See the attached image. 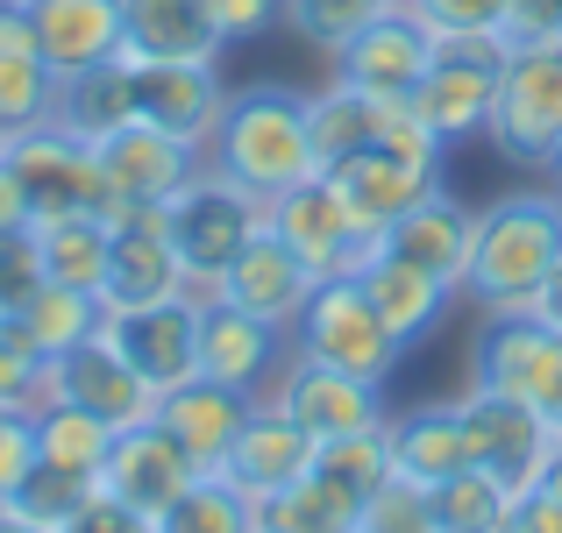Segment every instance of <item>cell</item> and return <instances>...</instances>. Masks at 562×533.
<instances>
[{
    "label": "cell",
    "mask_w": 562,
    "mask_h": 533,
    "mask_svg": "<svg viewBox=\"0 0 562 533\" xmlns=\"http://www.w3.org/2000/svg\"><path fill=\"white\" fill-rule=\"evenodd\" d=\"M206 14L228 43H243V36H263L271 22H285V0H206Z\"/></svg>",
    "instance_id": "47"
},
{
    "label": "cell",
    "mask_w": 562,
    "mask_h": 533,
    "mask_svg": "<svg viewBox=\"0 0 562 533\" xmlns=\"http://www.w3.org/2000/svg\"><path fill=\"white\" fill-rule=\"evenodd\" d=\"M29 420H36V455H43V463H65V469L100 477V463H108V449H114L108 420H93V412L71 406V398H36Z\"/></svg>",
    "instance_id": "34"
},
{
    "label": "cell",
    "mask_w": 562,
    "mask_h": 533,
    "mask_svg": "<svg viewBox=\"0 0 562 533\" xmlns=\"http://www.w3.org/2000/svg\"><path fill=\"white\" fill-rule=\"evenodd\" d=\"M314 449H321V441L306 434L271 392H263L257 406H249V420L235 427L228 455H221V477H228L235 491H249V498L285 491V484H300L306 469H314Z\"/></svg>",
    "instance_id": "19"
},
{
    "label": "cell",
    "mask_w": 562,
    "mask_h": 533,
    "mask_svg": "<svg viewBox=\"0 0 562 533\" xmlns=\"http://www.w3.org/2000/svg\"><path fill=\"white\" fill-rule=\"evenodd\" d=\"M285 328H271V320L243 314V306H228L221 292H206L200 299V370L221 384H235V392L263 398L278 384V370H285Z\"/></svg>",
    "instance_id": "17"
},
{
    "label": "cell",
    "mask_w": 562,
    "mask_h": 533,
    "mask_svg": "<svg viewBox=\"0 0 562 533\" xmlns=\"http://www.w3.org/2000/svg\"><path fill=\"white\" fill-rule=\"evenodd\" d=\"M93 491H100V477H86V469H65V463H43V455H36V463H29V477L14 484L8 506L22 512V520H36V526L57 533Z\"/></svg>",
    "instance_id": "38"
},
{
    "label": "cell",
    "mask_w": 562,
    "mask_h": 533,
    "mask_svg": "<svg viewBox=\"0 0 562 533\" xmlns=\"http://www.w3.org/2000/svg\"><path fill=\"white\" fill-rule=\"evenodd\" d=\"M36 398H43V355L22 334V320L0 314V406H22L29 412Z\"/></svg>",
    "instance_id": "42"
},
{
    "label": "cell",
    "mask_w": 562,
    "mask_h": 533,
    "mask_svg": "<svg viewBox=\"0 0 562 533\" xmlns=\"http://www.w3.org/2000/svg\"><path fill=\"white\" fill-rule=\"evenodd\" d=\"M357 512H363L357 491L328 484L321 469H306L300 484L257 498V533H357Z\"/></svg>",
    "instance_id": "30"
},
{
    "label": "cell",
    "mask_w": 562,
    "mask_h": 533,
    "mask_svg": "<svg viewBox=\"0 0 562 533\" xmlns=\"http://www.w3.org/2000/svg\"><path fill=\"white\" fill-rule=\"evenodd\" d=\"M57 122H65L71 136H86V143H100V136H114L122 122H136V100H128V57H108V65H93V71L57 79Z\"/></svg>",
    "instance_id": "31"
},
{
    "label": "cell",
    "mask_w": 562,
    "mask_h": 533,
    "mask_svg": "<svg viewBox=\"0 0 562 533\" xmlns=\"http://www.w3.org/2000/svg\"><path fill=\"white\" fill-rule=\"evenodd\" d=\"M484 143L506 165H527V171L549 165V150L562 143V43H520V50H506Z\"/></svg>",
    "instance_id": "7"
},
{
    "label": "cell",
    "mask_w": 562,
    "mask_h": 533,
    "mask_svg": "<svg viewBox=\"0 0 562 533\" xmlns=\"http://www.w3.org/2000/svg\"><path fill=\"white\" fill-rule=\"evenodd\" d=\"M384 249H398L406 263H420L427 277H441V285L463 299V277H470V249H477V206H456L449 192H435V200L406 206V214L392 220V228L378 235Z\"/></svg>",
    "instance_id": "25"
},
{
    "label": "cell",
    "mask_w": 562,
    "mask_h": 533,
    "mask_svg": "<svg viewBox=\"0 0 562 533\" xmlns=\"http://www.w3.org/2000/svg\"><path fill=\"white\" fill-rule=\"evenodd\" d=\"M498 533H562V506L541 484H527V491H513L506 520H498Z\"/></svg>",
    "instance_id": "49"
},
{
    "label": "cell",
    "mask_w": 562,
    "mask_h": 533,
    "mask_svg": "<svg viewBox=\"0 0 562 533\" xmlns=\"http://www.w3.org/2000/svg\"><path fill=\"white\" fill-rule=\"evenodd\" d=\"M384 107H392V100H371V93H357V86H342V79H335L328 93H306V136H314V157L335 165V157L363 150V143L378 136Z\"/></svg>",
    "instance_id": "35"
},
{
    "label": "cell",
    "mask_w": 562,
    "mask_h": 533,
    "mask_svg": "<svg viewBox=\"0 0 562 533\" xmlns=\"http://www.w3.org/2000/svg\"><path fill=\"white\" fill-rule=\"evenodd\" d=\"M29 463H36V420H29L22 406H0V506H8L14 484L29 477Z\"/></svg>",
    "instance_id": "45"
},
{
    "label": "cell",
    "mask_w": 562,
    "mask_h": 533,
    "mask_svg": "<svg viewBox=\"0 0 562 533\" xmlns=\"http://www.w3.org/2000/svg\"><path fill=\"white\" fill-rule=\"evenodd\" d=\"M186 263L165 235V206H128V220H114V249H108V277H100V306L108 314H136V306L179 299Z\"/></svg>",
    "instance_id": "14"
},
{
    "label": "cell",
    "mask_w": 562,
    "mask_h": 533,
    "mask_svg": "<svg viewBox=\"0 0 562 533\" xmlns=\"http://www.w3.org/2000/svg\"><path fill=\"white\" fill-rule=\"evenodd\" d=\"M29 242H36V263H43V277H50V285L100 292L114 228L100 214H57V220H29Z\"/></svg>",
    "instance_id": "29"
},
{
    "label": "cell",
    "mask_w": 562,
    "mask_h": 533,
    "mask_svg": "<svg viewBox=\"0 0 562 533\" xmlns=\"http://www.w3.org/2000/svg\"><path fill=\"white\" fill-rule=\"evenodd\" d=\"M206 165L235 178L243 192H257L263 206L278 192H292L300 178H314L321 157H314V136H306V93H285V86L228 93V114L206 143Z\"/></svg>",
    "instance_id": "3"
},
{
    "label": "cell",
    "mask_w": 562,
    "mask_h": 533,
    "mask_svg": "<svg viewBox=\"0 0 562 533\" xmlns=\"http://www.w3.org/2000/svg\"><path fill=\"white\" fill-rule=\"evenodd\" d=\"M263 220H271V228L285 235L306 263H314V277H342V271H357V263L371 257V235L349 220L342 192H335L321 171L300 178L292 192H278V200L263 206Z\"/></svg>",
    "instance_id": "15"
},
{
    "label": "cell",
    "mask_w": 562,
    "mask_h": 533,
    "mask_svg": "<svg viewBox=\"0 0 562 533\" xmlns=\"http://www.w3.org/2000/svg\"><path fill=\"white\" fill-rule=\"evenodd\" d=\"M357 285L371 292V306L384 314V328L398 334V342H427V334L441 328V314L456 306V292L441 285V277H427L420 263H406L398 249H384V242H371V257L357 263Z\"/></svg>",
    "instance_id": "27"
},
{
    "label": "cell",
    "mask_w": 562,
    "mask_h": 533,
    "mask_svg": "<svg viewBox=\"0 0 562 533\" xmlns=\"http://www.w3.org/2000/svg\"><path fill=\"white\" fill-rule=\"evenodd\" d=\"M108 334L122 342V355L157 392H165V384H186L192 370H200V292L136 306V314H108Z\"/></svg>",
    "instance_id": "23"
},
{
    "label": "cell",
    "mask_w": 562,
    "mask_h": 533,
    "mask_svg": "<svg viewBox=\"0 0 562 533\" xmlns=\"http://www.w3.org/2000/svg\"><path fill=\"white\" fill-rule=\"evenodd\" d=\"M527 314H541V320H549V328H562V263L549 271V285L535 292V306H527Z\"/></svg>",
    "instance_id": "51"
},
{
    "label": "cell",
    "mask_w": 562,
    "mask_h": 533,
    "mask_svg": "<svg viewBox=\"0 0 562 533\" xmlns=\"http://www.w3.org/2000/svg\"><path fill=\"white\" fill-rule=\"evenodd\" d=\"M498 43L506 50H520V43H562V0H506Z\"/></svg>",
    "instance_id": "46"
},
{
    "label": "cell",
    "mask_w": 562,
    "mask_h": 533,
    "mask_svg": "<svg viewBox=\"0 0 562 533\" xmlns=\"http://www.w3.org/2000/svg\"><path fill=\"white\" fill-rule=\"evenodd\" d=\"M93 150H100V171H108V192H114L108 214H100L108 228L128 220V206H171L192 178L206 171L200 143L165 136V128H150V122H122L114 136H100Z\"/></svg>",
    "instance_id": "9"
},
{
    "label": "cell",
    "mask_w": 562,
    "mask_h": 533,
    "mask_svg": "<svg viewBox=\"0 0 562 533\" xmlns=\"http://www.w3.org/2000/svg\"><path fill=\"white\" fill-rule=\"evenodd\" d=\"M435 36H498V14L506 0H406Z\"/></svg>",
    "instance_id": "43"
},
{
    "label": "cell",
    "mask_w": 562,
    "mask_h": 533,
    "mask_svg": "<svg viewBox=\"0 0 562 533\" xmlns=\"http://www.w3.org/2000/svg\"><path fill=\"white\" fill-rule=\"evenodd\" d=\"M29 22H36V50L57 79L71 71H93L122 50V0H29Z\"/></svg>",
    "instance_id": "26"
},
{
    "label": "cell",
    "mask_w": 562,
    "mask_h": 533,
    "mask_svg": "<svg viewBox=\"0 0 562 533\" xmlns=\"http://www.w3.org/2000/svg\"><path fill=\"white\" fill-rule=\"evenodd\" d=\"M0 533H50V526H36V520H22L14 506H0Z\"/></svg>",
    "instance_id": "53"
},
{
    "label": "cell",
    "mask_w": 562,
    "mask_h": 533,
    "mask_svg": "<svg viewBox=\"0 0 562 533\" xmlns=\"http://www.w3.org/2000/svg\"><path fill=\"white\" fill-rule=\"evenodd\" d=\"M257 228H263V200L243 192L235 178H221L214 165L165 206V235H171V249H179V263H186V285L200 292V299L228 277V263L243 257V242Z\"/></svg>",
    "instance_id": "5"
},
{
    "label": "cell",
    "mask_w": 562,
    "mask_h": 533,
    "mask_svg": "<svg viewBox=\"0 0 562 533\" xmlns=\"http://www.w3.org/2000/svg\"><path fill=\"white\" fill-rule=\"evenodd\" d=\"M384 8H392V0H285V22H292V36H306L314 50L335 57L357 29H371Z\"/></svg>",
    "instance_id": "40"
},
{
    "label": "cell",
    "mask_w": 562,
    "mask_h": 533,
    "mask_svg": "<svg viewBox=\"0 0 562 533\" xmlns=\"http://www.w3.org/2000/svg\"><path fill=\"white\" fill-rule=\"evenodd\" d=\"M292 355L321 370H342V377H363V384H384L398 370V355H406V342L384 328V314L357 285V271H342V277H321L306 314L292 320Z\"/></svg>",
    "instance_id": "4"
},
{
    "label": "cell",
    "mask_w": 562,
    "mask_h": 533,
    "mask_svg": "<svg viewBox=\"0 0 562 533\" xmlns=\"http://www.w3.org/2000/svg\"><path fill=\"white\" fill-rule=\"evenodd\" d=\"M192 477H200V463H192V455L157 420L122 427V434H114V449H108V463H100V491L122 498V506H136L143 520H157V512H165Z\"/></svg>",
    "instance_id": "21"
},
{
    "label": "cell",
    "mask_w": 562,
    "mask_h": 533,
    "mask_svg": "<svg viewBox=\"0 0 562 533\" xmlns=\"http://www.w3.org/2000/svg\"><path fill=\"white\" fill-rule=\"evenodd\" d=\"M541 178H549V185L562 192V143H555V150H549V165H541Z\"/></svg>",
    "instance_id": "54"
},
{
    "label": "cell",
    "mask_w": 562,
    "mask_h": 533,
    "mask_svg": "<svg viewBox=\"0 0 562 533\" xmlns=\"http://www.w3.org/2000/svg\"><path fill=\"white\" fill-rule=\"evenodd\" d=\"M384 449H392V469L413 484H441L456 469H470V427H463V406H413V412H392L384 420Z\"/></svg>",
    "instance_id": "28"
},
{
    "label": "cell",
    "mask_w": 562,
    "mask_h": 533,
    "mask_svg": "<svg viewBox=\"0 0 562 533\" xmlns=\"http://www.w3.org/2000/svg\"><path fill=\"white\" fill-rule=\"evenodd\" d=\"M535 484L562 506V434H555V449H549V463H541V477H535Z\"/></svg>",
    "instance_id": "52"
},
{
    "label": "cell",
    "mask_w": 562,
    "mask_h": 533,
    "mask_svg": "<svg viewBox=\"0 0 562 533\" xmlns=\"http://www.w3.org/2000/svg\"><path fill=\"white\" fill-rule=\"evenodd\" d=\"M314 469L328 484H342V491L371 498L384 477H392V449H384V427H371V434H342V441H321L314 449Z\"/></svg>",
    "instance_id": "39"
},
{
    "label": "cell",
    "mask_w": 562,
    "mask_h": 533,
    "mask_svg": "<svg viewBox=\"0 0 562 533\" xmlns=\"http://www.w3.org/2000/svg\"><path fill=\"white\" fill-rule=\"evenodd\" d=\"M435 50H441V36L406 8V0H392L371 29H357V36L335 50V79L357 86V93H371V100H413V86H420L427 65H435Z\"/></svg>",
    "instance_id": "12"
},
{
    "label": "cell",
    "mask_w": 562,
    "mask_h": 533,
    "mask_svg": "<svg viewBox=\"0 0 562 533\" xmlns=\"http://www.w3.org/2000/svg\"><path fill=\"white\" fill-rule=\"evenodd\" d=\"M43 285V263H36V242L22 235H0V314H22V299Z\"/></svg>",
    "instance_id": "44"
},
{
    "label": "cell",
    "mask_w": 562,
    "mask_h": 533,
    "mask_svg": "<svg viewBox=\"0 0 562 533\" xmlns=\"http://www.w3.org/2000/svg\"><path fill=\"white\" fill-rule=\"evenodd\" d=\"M271 398H278V406H285V412H292V420H300L314 441L371 434V427L392 420V412H384V384H363V377H342V370L300 363V355H292V363L278 370Z\"/></svg>",
    "instance_id": "18"
},
{
    "label": "cell",
    "mask_w": 562,
    "mask_h": 533,
    "mask_svg": "<svg viewBox=\"0 0 562 533\" xmlns=\"http://www.w3.org/2000/svg\"><path fill=\"white\" fill-rule=\"evenodd\" d=\"M314 263L300 257V249L285 242V235L263 220L257 235L243 242V257L228 263V277H221V299L228 306H243V314H257V320H271V328H285L292 334V320L306 314V299H314Z\"/></svg>",
    "instance_id": "16"
},
{
    "label": "cell",
    "mask_w": 562,
    "mask_h": 533,
    "mask_svg": "<svg viewBox=\"0 0 562 533\" xmlns=\"http://www.w3.org/2000/svg\"><path fill=\"white\" fill-rule=\"evenodd\" d=\"M29 192H22V178H14V165H8V150H0V235H22L29 228Z\"/></svg>",
    "instance_id": "50"
},
{
    "label": "cell",
    "mask_w": 562,
    "mask_h": 533,
    "mask_svg": "<svg viewBox=\"0 0 562 533\" xmlns=\"http://www.w3.org/2000/svg\"><path fill=\"white\" fill-rule=\"evenodd\" d=\"M456 406H463V427H470V463L492 469L506 491H527V484L541 477V463H549V449H555V427L541 420L527 398L484 392V384H470Z\"/></svg>",
    "instance_id": "13"
},
{
    "label": "cell",
    "mask_w": 562,
    "mask_h": 533,
    "mask_svg": "<svg viewBox=\"0 0 562 533\" xmlns=\"http://www.w3.org/2000/svg\"><path fill=\"white\" fill-rule=\"evenodd\" d=\"M498 71H506V43L498 36H441L427 79L413 86V122L441 143H470L492 128V100H498Z\"/></svg>",
    "instance_id": "8"
},
{
    "label": "cell",
    "mask_w": 562,
    "mask_h": 533,
    "mask_svg": "<svg viewBox=\"0 0 562 533\" xmlns=\"http://www.w3.org/2000/svg\"><path fill=\"white\" fill-rule=\"evenodd\" d=\"M249 406H257L249 392H235V384H221V377H206V370H192L186 384H165V392H157L150 420L165 427V434L179 441V449H186L200 469H221V455H228L235 427L249 420Z\"/></svg>",
    "instance_id": "22"
},
{
    "label": "cell",
    "mask_w": 562,
    "mask_h": 533,
    "mask_svg": "<svg viewBox=\"0 0 562 533\" xmlns=\"http://www.w3.org/2000/svg\"><path fill=\"white\" fill-rule=\"evenodd\" d=\"M470 384L527 398L562 434V328H549L541 314H484L470 342Z\"/></svg>",
    "instance_id": "6"
},
{
    "label": "cell",
    "mask_w": 562,
    "mask_h": 533,
    "mask_svg": "<svg viewBox=\"0 0 562 533\" xmlns=\"http://www.w3.org/2000/svg\"><path fill=\"white\" fill-rule=\"evenodd\" d=\"M8 165L29 192V214L57 220V214H108V171H100V150L86 136H71L65 122H43L29 136L8 143Z\"/></svg>",
    "instance_id": "10"
},
{
    "label": "cell",
    "mask_w": 562,
    "mask_h": 533,
    "mask_svg": "<svg viewBox=\"0 0 562 533\" xmlns=\"http://www.w3.org/2000/svg\"><path fill=\"white\" fill-rule=\"evenodd\" d=\"M43 122H57V71L36 50H0V150Z\"/></svg>",
    "instance_id": "36"
},
{
    "label": "cell",
    "mask_w": 562,
    "mask_h": 533,
    "mask_svg": "<svg viewBox=\"0 0 562 533\" xmlns=\"http://www.w3.org/2000/svg\"><path fill=\"white\" fill-rule=\"evenodd\" d=\"M22 334L36 342V355L50 363V355H65V349H79L86 334H100L108 328V306H100V292H71V285H50L43 277L36 292L22 299Z\"/></svg>",
    "instance_id": "32"
},
{
    "label": "cell",
    "mask_w": 562,
    "mask_h": 533,
    "mask_svg": "<svg viewBox=\"0 0 562 533\" xmlns=\"http://www.w3.org/2000/svg\"><path fill=\"white\" fill-rule=\"evenodd\" d=\"M122 50L136 65H221L228 36L206 0H122Z\"/></svg>",
    "instance_id": "24"
},
{
    "label": "cell",
    "mask_w": 562,
    "mask_h": 533,
    "mask_svg": "<svg viewBox=\"0 0 562 533\" xmlns=\"http://www.w3.org/2000/svg\"><path fill=\"white\" fill-rule=\"evenodd\" d=\"M150 533H257V498L235 491L221 469H200V477L150 520Z\"/></svg>",
    "instance_id": "33"
},
{
    "label": "cell",
    "mask_w": 562,
    "mask_h": 533,
    "mask_svg": "<svg viewBox=\"0 0 562 533\" xmlns=\"http://www.w3.org/2000/svg\"><path fill=\"white\" fill-rule=\"evenodd\" d=\"M357 533H435V498H427V484H413V477L392 469V477L363 498Z\"/></svg>",
    "instance_id": "41"
},
{
    "label": "cell",
    "mask_w": 562,
    "mask_h": 533,
    "mask_svg": "<svg viewBox=\"0 0 562 533\" xmlns=\"http://www.w3.org/2000/svg\"><path fill=\"white\" fill-rule=\"evenodd\" d=\"M57 533H150V520H143L136 506H122V498H108V491H93L79 512H71Z\"/></svg>",
    "instance_id": "48"
},
{
    "label": "cell",
    "mask_w": 562,
    "mask_h": 533,
    "mask_svg": "<svg viewBox=\"0 0 562 533\" xmlns=\"http://www.w3.org/2000/svg\"><path fill=\"white\" fill-rule=\"evenodd\" d=\"M128 100H136V122L165 128L186 143H214L221 114H228V86L214 65H136L128 57Z\"/></svg>",
    "instance_id": "20"
},
{
    "label": "cell",
    "mask_w": 562,
    "mask_h": 533,
    "mask_svg": "<svg viewBox=\"0 0 562 533\" xmlns=\"http://www.w3.org/2000/svg\"><path fill=\"white\" fill-rule=\"evenodd\" d=\"M441 165H449V143L427 136V128L413 122L406 100H392V107H384V122H378V136L363 143V150L321 165V178L342 192L349 220H357V228L378 242V235L392 228L406 206H420V200H435V192H441Z\"/></svg>",
    "instance_id": "2"
},
{
    "label": "cell",
    "mask_w": 562,
    "mask_h": 533,
    "mask_svg": "<svg viewBox=\"0 0 562 533\" xmlns=\"http://www.w3.org/2000/svg\"><path fill=\"white\" fill-rule=\"evenodd\" d=\"M427 498H435V533H498V520H506V506H513V491L477 463L441 477V484H427Z\"/></svg>",
    "instance_id": "37"
},
{
    "label": "cell",
    "mask_w": 562,
    "mask_h": 533,
    "mask_svg": "<svg viewBox=\"0 0 562 533\" xmlns=\"http://www.w3.org/2000/svg\"><path fill=\"white\" fill-rule=\"evenodd\" d=\"M43 398H71V406H86L93 420H108L114 434H122V427L150 420L157 384L128 363L122 342H114L108 328H100V334H86L79 349H65V355L43 363Z\"/></svg>",
    "instance_id": "11"
},
{
    "label": "cell",
    "mask_w": 562,
    "mask_h": 533,
    "mask_svg": "<svg viewBox=\"0 0 562 533\" xmlns=\"http://www.w3.org/2000/svg\"><path fill=\"white\" fill-rule=\"evenodd\" d=\"M562 263V192H506L477 206V249H470L463 299L477 314H527L535 292Z\"/></svg>",
    "instance_id": "1"
}]
</instances>
